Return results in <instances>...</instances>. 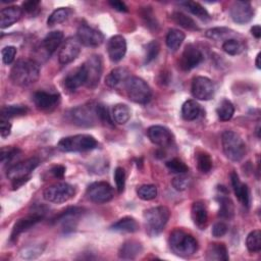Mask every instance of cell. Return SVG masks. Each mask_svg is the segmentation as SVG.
<instances>
[{
    "instance_id": "obj_21",
    "label": "cell",
    "mask_w": 261,
    "mask_h": 261,
    "mask_svg": "<svg viewBox=\"0 0 261 261\" xmlns=\"http://www.w3.org/2000/svg\"><path fill=\"white\" fill-rule=\"evenodd\" d=\"M60 99V95L55 92L38 91L33 96L35 105L41 110H50L54 108Z\"/></svg>"
},
{
    "instance_id": "obj_10",
    "label": "cell",
    "mask_w": 261,
    "mask_h": 261,
    "mask_svg": "<svg viewBox=\"0 0 261 261\" xmlns=\"http://www.w3.org/2000/svg\"><path fill=\"white\" fill-rule=\"evenodd\" d=\"M82 65L86 72L85 86L89 89H95L100 82L103 70L101 56L95 54L91 55Z\"/></svg>"
},
{
    "instance_id": "obj_8",
    "label": "cell",
    "mask_w": 261,
    "mask_h": 261,
    "mask_svg": "<svg viewBox=\"0 0 261 261\" xmlns=\"http://www.w3.org/2000/svg\"><path fill=\"white\" fill-rule=\"evenodd\" d=\"M68 116L73 124L82 127L93 126L99 119L96 111V104L93 103H88L72 108L69 111Z\"/></svg>"
},
{
    "instance_id": "obj_32",
    "label": "cell",
    "mask_w": 261,
    "mask_h": 261,
    "mask_svg": "<svg viewBox=\"0 0 261 261\" xmlns=\"http://www.w3.org/2000/svg\"><path fill=\"white\" fill-rule=\"evenodd\" d=\"M201 112V107L196 100H188L182 104L181 116L186 120H195Z\"/></svg>"
},
{
    "instance_id": "obj_33",
    "label": "cell",
    "mask_w": 261,
    "mask_h": 261,
    "mask_svg": "<svg viewBox=\"0 0 261 261\" xmlns=\"http://www.w3.org/2000/svg\"><path fill=\"white\" fill-rule=\"evenodd\" d=\"M111 116L113 121H115L116 123L124 124L130 118V109L125 104H121V103L116 104L112 108Z\"/></svg>"
},
{
    "instance_id": "obj_14",
    "label": "cell",
    "mask_w": 261,
    "mask_h": 261,
    "mask_svg": "<svg viewBox=\"0 0 261 261\" xmlns=\"http://www.w3.org/2000/svg\"><path fill=\"white\" fill-rule=\"evenodd\" d=\"M76 38L81 44L87 47H98L104 41V35L87 23L80 24Z\"/></svg>"
},
{
    "instance_id": "obj_34",
    "label": "cell",
    "mask_w": 261,
    "mask_h": 261,
    "mask_svg": "<svg viewBox=\"0 0 261 261\" xmlns=\"http://www.w3.org/2000/svg\"><path fill=\"white\" fill-rule=\"evenodd\" d=\"M185 38H186V35H185L184 32H181L177 29H171V30L168 31V33L166 35L165 42H166L167 47L170 50L175 51L179 48V46L184 42Z\"/></svg>"
},
{
    "instance_id": "obj_37",
    "label": "cell",
    "mask_w": 261,
    "mask_h": 261,
    "mask_svg": "<svg viewBox=\"0 0 261 261\" xmlns=\"http://www.w3.org/2000/svg\"><path fill=\"white\" fill-rule=\"evenodd\" d=\"M28 112H29V109H28L27 106H23V105H8V106H3L2 107L0 117L10 119L12 117L25 115Z\"/></svg>"
},
{
    "instance_id": "obj_15",
    "label": "cell",
    "mask_w": 261,
    "mask_h": 261,
    "mask_svg": "<svg viewBox=\"0 0 261 261\" xmlns=\"http://www.w3.org/2000/svg\"><path fill=\"white\" fill-rule=\"evenodd\" d=\"M204 59L203 53L199 48L193 44H189L185 47L181 57L179 59V66L182 70H191L197 67Z\"/></svg>"
},
{
    "instance_id": "obj_3",
    "label": "cell",
    "mask_w": 261,
    "mask_h": 261,
    "mask_svg": "<svg viewBox=\"0 0 261 261\" xmlns=\"http://www.w3.org/2000/svg\"><path fill=\"white\" fill-rule=\"evenodd\" d=\"M40 161L36 157L14 163L7 168L6 176L12 181V188L18 189L31 178V173L39 165Z\"/></svg>"
},
{
    "instance_id": "obj_51",
    "label": "cell",
    "mask_w": 261,
    "mask_h": 261,
    "mask_svg": "<svg viewBox=\"0 0 261 261\" xmlns=\"http://www.w3.org/2000/svg\"><path fill=\"white\" fill-rule=\"evenodd\" d=\"M96 111H97L98 117L101 121L107 122L108 124L113 123V119H112L111 114H109L108 109L103 104H96Z\"/></svg>"
},
{
    "instance_id": "obj_6",
    "label": "cell",
    "mask_w": 261,
    "mask_h": 261,
    "mask_svg": "<svg viewBox=\"0 0 261 261\" xmlns=\"http://www.w3.org/2000/svg\"><path fill=\"white\" fill-rule=\"evenodd\" d=\"M170 216V211L165 206L152 207L144 211L143 217L149 234L156 236L162 231Z\"/></svg>"
},
{
    "instance_id": "obj_24",
    "label": "cell",
    "mask_w": 261,
    "mask_h": 261,
    "mask_svg": "<svg viewBox=\"0 0 261 261\" xmlns=\"http://www.w3.org/2000/svg\"><path fill=\"white\" fill-rule=\"evenodd\" d=\"M64 87L70 91L73 92L81 86L86 84V72L84 69V66L81 65L70 72L67 73V75L64 77Z\"/></svg>"
},
{
    "instance_id": "obj_35",
    "label": "cell",
    "mask_w": 261,
    "mask_h": 261,
    "mask_svg": "<svg viewBox=\"0 0 261 261\" xmlns=\"http://www.w3.org/2000/svg\"><path fill=\"white\" fill-rule=\"evenodd\" d=\"M217 200L219 203L218 215L223 219L232 218V216L234 214V206H233L232 201L226 196H220V197H218Z\"/></svg>"
},
{
    "instance_id": "obj_38",
    "label": "cell",
    "mask_w": 261,
    "mask_h": 261,
    "mask_svg": "<svg viewBox=\"0 0 261 261\" xmlns=\"http://www.w3.org/2000/svg\"><path fill=\"white\" fill-rule=\"evenodd\" d=\"M181 5H184L186 7V9H188L192 14L196 15L197 17H199L202 20L206 21V20H209L211 18L208 11L198 2L186 1V2H182Z\"/></svg>"
},
{
    "instance_id": "obj_44",
    "label": "cell",
    "mask_w": 261,
    "mask_h": 261,
    "mask_svg": "<svg viewBox=\"0 0 261 261\" xmlns=\"http://www.w3.org/2000/svg\"><path fill=\"white\" fill-rule=\"evenodd\" d=\"M197 165L202 173H207L212 168V159L206 152H199L196 156Z\"/></svg>"
},
{
    "instance_id": "obj_43",
    "label": "cell",
    "mask_w": 261,
    "mask_h": 261,
    "mask_svg": "<svg viewBox=\"0 0 261 261\" xmlns=\"http://www.w3.org/2000/svg\"><path fill=\"white\" fill-rule=\"evenodd\" d=\"M137 195L144 201L153 200L157 196V188L154 185H142L137 189Z\"/></svg>"
},
{
    "instance_id": "obj_12",
    "label": "cell",
    "mask_w": 261,
    "mask_h": 261,
    "mask_svg": "<svg viewBox=\"0 0 261 261\" xmlns=\"http://www.w3.org/2000/svg\"><path fill=\"white\" fill-rule=\"evenodd\" d=\"M44 215H45V211L42 208H38L28 216L18 219L12 227V231L10 234V242H15L18 239L19 234L29 230L36 223L40 222L44 218Z\"/></svg>"
},
{
    "instance_id": "obj_40",
    "label": "cell",
    "mask_w": 261,
    "mask_h": 261,
    "mask_svg": "<svg viewBox=\"0 0 261 261\" xmlns=\"http://www.w3.org/2000/svg\"><path fill=\"white\" fill-rule=\"evenodd\" d=\"M245 49V45L240 39H229L222 43V50L229 55H239Z\"/></svg>"
},
{
    "instance_id": "obj_46",
    "label": "cell",
    "mask_w": 261,
    "mask_h": 261,
    "mask_svg": "<svg viewBox=\"0 0 261 261\" xmlns=\"http://www.w3.org/2000/svg\"><path fill=\"white\" fill-rule=\"evenodd\" d=\"M166 167L173 173H177V174H181V173H186L189 170V167L186 165V163L184 161H181L178 158H173L169 161L166 162Z\"/></svg>"
},
{
    "instance_id": "obj_48",
    "label": "cell",
    "mask_w": 261,
    "mask_h": 261,
    "mask_svg": "<svg viewBox=\"0 0 261 261\" xmlns=\"http://www.w3.org/2000/svg\"><path fill=\"white\" fill-rule=\"evenodd\" d=\"M19 153H20V150L18 148H12V147L2 148L1 154H0V160L3 164L10 163L15 157H17Z\"/></svg>"
},
{
    "instance_id": "obj_17",
    "label": "cell",
    "mask_w": 261,
    "mask_h": 261,
    "mask_svg": "<svg viewBox=\"0 0 261 261\" xmlns=\"http://www.w3.org/2000/svg\"><path fill=\"white\" fill-rule=\"evenodd\" d=\"M254 15L252 5L248 1H236L230 7V16L237 23L249 22Z\"/></svg>"
},
{
    "instance_id": "obj_22",
    "label": "cell",
    "mask_w": 261,
    "mask_h": 261,
    "mask_svg": "<svg viewBox=\"0 0 261 261\" xmlns=\"http://www.w3.org/2000/svg\"><path fill=\"white\" fill-rule=\"evenodd\" d=\"M191 217L194 224L198 228L205 229L208 223V210L206 204L203 201L199 200L193 203L191 209Z\"/></svg>"
},
{
    "instance_id": "obj_13",
    "label": "cell",
    "mask_w": 261,
    "mask_h": 261,
    "mask_svg": "<svg viewBox=\"0 0 261 261\" xmlns=\"http://www.w3.org/2000/svg\"><path fill=\"white\" fill-rule=\"evenodd\" d=\"M192 95L198 100H210L214 96L215 87L213 82L206 76H195L191 87Z\"/></svg>"
},
{
    "instance_id": "obj_53",
    "label": "cell",
    "mask_w": 261,
    "mask_h": 261,
    "mask_svg": "<svg viewBox=\"0 0 261 261\" xmlns=\"http://www.w3.org/2000/svg\"><path fill=\"white\" fill-rule=\"evenodd\" d=\"M227 232V225L223 221H218L213 224L211 233L215 238H221Z\"/></svg>"
},
{
    "instance_id": "obj_50",
    "label": "cell",
    "mask_w": 261,
    "mask_h": 261,
    "mask_svg": "<svg viewBox=\"0 0 261 261\" xmlns=\"http://www.w3.org/2000/svg\"><path fill=\"white\" fill-rule=\"evenodd\" d=\"M114 180L118 193H122L125 187V172L122 167H116L114 171Z\"/></svg>"
},
{
    "instance_id": "obj_58",
    "label": "cell",
    "mask_w": 261,
    "mask_h": 261,
    "mask_svg": "<svg viewBox=\"0 0 261 261\" xmlns=\"http://www.w3.org/2000/svg\"><path fill=\"white\" fill-rule=\"evenodd\" d=\"M251 34L256 38V39H259L261 37V28L260 25H254L251 28Z\"/></svg>"
},
{
    "instance_id": "obj_18",
    "label": "cell",
    "mask_w": 261,
    "mask_h": 261,
    "mask_svg": "<svg viewBox=\"0 0 261 261\" xmlns=\"http://www.w3.org/2000/svg\"><path fill=\"white\" fill-rule=\"evenodd\" d=\"M83 208L81 207H68L66 210L62 211L56 217L52 219L53 223L60 222L64 231H72L75 228L76 219L83 213Z\"/></svg>"
},
{
    "instance_id": "obj_28",
    "label": "cell",
    "mask_w": 261,
    "mask_h": 261,
    "mask_svg": "<svg viewBox=\"0 0 261 261\" xmlns=\"http://www.w3.org/2000/svg\"><path fill=\"white\" fill-rule=\"evenodd\" d=\"M206 37L216 42H224L229 39H240V36L228 28H212L206 31Z\"/></svg>"
},
{
    "instance_id": "obj_41",
    "label": "cell",
    "mask_w": 261,
    "mask_h": 261,
    "mask_svg": "<svg viewBox=\"0 0 261 261\" xmlns=\"http://www.w3.org/2000/svg\"><path fill=\"white\" fill-rule=\"evenodd\" d=\"M246 246L251 253H257L261 250V231L259 229H255L248 234Z\"/></svg>"
},
{
    "instance_id": "obj_39",
    "label": "cell",
    "mask_w": 261,
    "mask_h": 261,
    "mask_svg": "<svg viewBox=\"0 0 261 261\" xmlns=\"http://www.w3.org/2000/svg\"><path fill=\"white\" fill-rule=\"evenodd\" d=\"M216 113H217V116L220 120L222 121H227L229 120L233 113H234V107H233V104L227 100V99H223L218 107L216 108Z\"/></svg>"
},
{
    "instance_id": "obj_42",
    "label": "cell",
    "mask_w": 261,
    "mask_h": 261,
    "mask_svg": "<svg viewBox=\"0 0 261 261\" xmlns=\"http://www.w3.org/2000/svg\"><path fill=\"white\" fill-rule=\"evenodd\" d=\"M68 17V9L64 7H60L56 10H54L47 19L48 27H53L55 24L61 23L64 20H66Z\"/></svg>"
},
{
    "instance_id": "obj_11",
    "label": "cell",
    "mask_w": 261,
    "mask_h": 261,
    "mask_svg": "<svg viewBox=\"0 0 261 261\" xmlns=\"http://www.w3.org/2000/svg\"><path fill=\"white\" fill-rule=\"evenodd\" d=\"M88 199L96 204H104L112 200L114 193L113 188L106 181L92 182L86 191Z\"/></svg>"
},
{
    "instance_id": "obj_5",
    "label": "cell",
    "mask_w": 261,
    "mask_h": 261,
    "mask_svg": "<svg viewBox=\"0 0 261 261\" xmlns=\"http://www.w3.org/2000/svg\"><path fill=\"white\" fill-rule=\"evenodd\" d=\"M224 155L233 162L241 161L246 154V144L242 137L233 130H225L221 137Z\"/></svg>"
},
{
    "instance_id": "obj_1",
    "label": "cell",
    "mask_w": 261,
    "mask_h": 261,
    "mask_svg": "<svg viewBox=\"0 0 261 261\" xmlns=\"http://www.w3.org/2000/svg\"><path fill=\"white\" fill-rule=\"evenodd\" d=\"M40 66L32 59L18 60L10 70V79L19 87H28L39 80Z\"/></svg>"
},
{
    "instance_id": "obj_29",
    "label": "cell",
    "mask_w": 261,
    "mask_h": 261,
    "mask_svg": "<svg viewBox=\"0 0 261 261\" xmlns=\"http://www.w3.org/2000/svg\"><path fill=\"white\" fill-rule=\"evenodd\" d=\"M206 260L212 261H227L228 260V252L224 244L222 243H212L208 246L206 250Z\"/></svg>"
},
{
    "instance_id": "obj_47",
    "label": "cell",
    "mask_w": 261,
    "mask_h": 261,
    "mask_svg": "<svg viewBox=\"0 0 261 261\" xmlns=\"http://www.w3.org/2000/svg\"><path fill=\"white\" fill-rule=\"evenodd\" d=\"M44 250L43 245H33L23 248L20 252V256L24 259H35L42 254Z\"/></svg>"
},
{
    "instance_id": "obj_26",
    "label": "cell",
    "mask_w": 261,
    "mask_h": 261,
    "mask_svg": "<svg viewBox=\"0 0 261 261\" xmlns=\"http://www.w3.org/2000/svg\"><path fill=\"white\" fill-rule=\"evenodd\" d=\"M142 251L143 246L140 242L136 240H128L120 246L118 250V256L119 258L124 260H132L139 256L142 253Z\"/></svg>"
},
{
    "instance_id": "obj_45",
    "label": "cell",
    "mask_w": 261,
    "mask_h": 261,
    "mask_svg": "<svg viewBox=\"0 0 261 261\" xmlns=\"http://www.w3.org/2000/svg\"><path fill=\"white\" fill-rule=\"evenodd\" d=\"M159 51H160V45L156 40H153L150 43H148L146 46V50H145L144 63L148 64V63L152 62L157 57Z\"/></svg>"
},
{
    "instance_id": "obj_36",
    "label": "cell",
    "mask_w": 261,
    "mask_h": 261,
    "mask_svg": "<svg viewBox=\"0 0 261 261\" xmlns=\"http://www.w3.org/2000/svg\"><path fill=\"white\" fill-rule=\"evenodd\" d=\"M171 18L174 20V22H176L177 24H179L180 27H182L186 30H189V31H198L199 30V27L197 25L196 21L192 17L188 16L187 14H185L180 11H174L171 14Z\"/></svg>"
},
{
    "instance_id": "obj_2",
    "label": "cell",
    "mask_w": 261,
    "mask_h": 261,
    "mask_svg": "<svg viewBox=\"0 0 261 261\" xmlns=\"http://www.w3.org/2000/svg\"><path fill=\"white\" fill-rule=\"evenodd\" d=\"M169 247L175 255L189 257L197 252L198 242L192 234L177 228L169 236Z\"/></svg>"
},
{
    "instance_id": "obj_30",
    "label": "cell",
    "mask_w": 261,
    "mask_h": 261,
    "mask_svg": "<svg viewBox=\"0 0 261 261\" xmlns=\"http://www.w3.org/2000/svg\"><path fill=\"white\" fill-rule=\"evenodd\" d=\"M63 40V33L61 31H53L46 35L42 42V46L48 55L53 54L60 46Z\"/></svg>"
},
{
    "instance_id": "obj_57",
    "label": "cell",
    "mask_w": 261,
    "mask_h": 261,
    "mask_svg": "<svg viewBox=\"0 0 261 261\" xmlns=\"http://www.w3.org/2000/svg\"><path fill=\"white\" fill-rule=\"evenodd\" d=\"M52 174L56 178H62L65 174V167L63 165H55L51 169Z\"/></svg>"
},
{
    "instance_id": "obj_55",
    "label": "cell",
    "mask_w": 261,
    "mask_h": 261,
    "mask_svg": "<svg viewBox=\"0 0 261 261\" xmlns=\"http://www.w3.org/2000/svg\"><path fill=\"white\" fill-rule=\"evenodd\" d=\"M40 1L36 0H30L22 3V10H24L28 13H34L36 10L39 9Z\"/></svg>"
},
{
    "instance_id": "obj_52",
    "label": "cell",
    "mask_w": 261,
    "mask_h": 261,
    "mask_svg": "<svg viewBox=\"0 0 261 261\" xmlns=\"http://www.w3.org/2000/svg\"><path fill=\"white\" fill-rule=\"evenodd\" d=\"M2 61L5 64H10L16 55V48L14 46H6L1 51Z\"/></svg>"
},
{
    "instance_id": "obj_27",
    "label": "cell",
    "mask_w": 261,
    "mask_h": 261,
    "mask_svg": "<svg viewBox=\"0 0 261 261\" xmlns=\"http://www.w3.org/2000/svg\"><path fill=\"white\" fill-rule=\"evenodd\" d=\"M129 70L125 67H115L105 77V85L109 88H116L120 84H124L129 77Z\"/></svg>"
},
{
    "instance_id": "obj_23",
    "label": "cell",
    "mask_w": 261,
    "mask_h": 261,
    "mask_svg": "<svg viewBox=\"0 0 261 261\" xmlns=\"http://www.w3.org/2000/svg\"><path fill=\"white\" fill-rule=\"evenodd\" d=\"M230 181L238 200L243 204V206L248 208L250 206V191L248 186L240 180L239 175L236 171H232L230 173Z\"/></svg>"
},
{
    "instance_id": "obj_54",
    "label": "cell",
    "mask_w": 261,
    "mask_h": 261,
    "mask_svg": "<svg viewBox=\"0 0 261 261\" xmlns=\"http://www.w3.org/2000/svg\"><path fill=\"white\" fill-rule=\"evenodd\" d=\"M11 133V123L9 122V119L0 117V134L2 138H6Z\"/></svg>"
},
{
    "instance_id": "obj_31",
    "label": "cell",
    "mask_w": 261,
    "mask_h": 261,
    "mask_svg": "<svg viewBox=\"0 0 261 261\" xmlns=\"http://www.w3.org/2000/svg\"><path fill=\"white\" fill-rule=\"evenodd\" d=\"M110 228L118 232H136L139 229V224L134 217L124 216L114 222Z\"/></svg>"
},
{
    "instance_id": "obj_59",
    "label": "cell",
    "mask_w": 261,
    "mask_h": 261,
    "mask_svg": "<svg viewBox=\"0 0 261 261\" xmlns=\"http://www.w3.org/2000/svg\"><path fill=\"white\" fill-rule=\"evenodd\" d=\"M260 55H261V53L259 52V53L257 54V56H256L255 64H256V67H257V68H261V64H260Z\"/></svg>"
},
{
    "instance_id": "obj_25",
    "label": "cell",
    "mask_w": 261,
    "mask_h": 261,
    "mask_svg": "<svg viewBox=\"0 0 261 261\" xmlns=\"http://www.w3.org/2000/svg\"><path fill=\"white\" fill-rule=\"evenodd\" d=\"M22 14V8L16 5L2 8L0 11V27L1 29L8 28L16 22Z\"/></svg>"
},
{
    "instance_id": "obj_19",
    "label": "cell",
    "mask_w": 261,
    "mask_h": 261,
    "mask_svg": "<svg viewBox=\"0 0 261 261\" xmlns=\"http://www.w3.org/2000/svg\"><path fill=\"white\" fill-rule=\"evenodd\" d=\"M150 141L160 147H167L173 141V135L169 128L163 125H152L147 130Z\"/></svg>"
},
{
    "instance_id": "obj_56",
    "label": "cell",
    "mask_w": 261,
    "mask_h": 261,
    "mask_svg": "<svg viewBox=\"0 0 261 261\" xmlns=\"http://www.w3.org/2000/svg\"><path fill=\"white\" fill-rule=\"evenodd\" d=\"M108 3H109V5H110L113 9H115V10H117V11L126 12V11L128 10V9H127V6H126L125 3L122 2V1H119V0H112V1H109Z\"/></svg>"
},
{
    "instance_id": "obj_20",
    "label": "cell",
    "mask_w": 261,
    "mask_h": 261,
    "mask_svg": "<svg viewBox=\"0 0 261 261\" xmlns=\"http://www.w3.org/2000/svg\"><path fill=\"white\" fill-rule=\"evenodd\" d=\"M107 52L111 61L113 62L120 61L124 57L126 52L125 39L120 35L111 37L107 43Z\"/></svg>"
},
{
    "instance_id": "obj_9",
    "label": "cell",
    "mask_w": 261,
    "mask_h": 261,
    "mask_svg": "<svg viewBox=\"0 0 261 261\" xmlns=\"http://www.w3.org/2000/svg\"><path fill=\"white\" fill-rule=\"evenodd\" d=\"M74 188L67 182H56L44 190L43 197L46 201L60 204L67 202L74 195Z\"/></svg>"
},
{
    "instance_id": "obj_4",
    "label": "cell",
    "mask_w": 261,
    "mask_h": 261,
    "mask_svg": "<svg viewBox=\"0 0 261 261\" xmlns=\"http://www.w3.org/2000/svg\"><path fill=\"white\" fill-rule=\"evenodd\" d=\"M97 147V140L93 136L86 134L65 137L57 143V149L61 152H85Z\"/></svg>"
},
{
    "instance_id": "obj_16",
    "label": "cell",
    "mask_w": 261,
    "mask_h": 261,
    "mask_svg": "<svg viewBox=\"0 0 261 261\" xmlns=\"http://www.w3.org/2000/svg\"><path fill=\"white\" fill-rule=\"evenodd\" d=\"M81 52V43L77 38H68L64 41L58 53V60L61 64L72 62Z\"/></svg>"
},
{
    "instance_id": "obj_7",
    "label": "cell",
    "mask_w": 261,
    "mask_h": 261,
    "mask_svg": "<svg viewBox=\"0 0 261 261\" xmlns=\"http://www.w3.org/2000/svg\"><path fill=\"white\" fill-rule=\"evenodd\" d=\"M128 99L135 103L146 104L151 100L152 91L149 85L139 76H129L124 83Z\"/></svg>"
},
{
    "instance_id": "obj_49",
    "label": "cell",
    "mask_w": 261,
    "mask_h": 261,
    "mask_svg": "<svg viewBox=\"0 0 261 261\" xmlns=\"http://www.w3.org/2000/svg\"><path fill=\"white\" fill-rule=\"evenodd\" d=\"M190 184V177L187 176L185 173L178 174L177 176L172 178L171 185L176 191H184L189 187Z\"/></svg>"
}]
</instances>
